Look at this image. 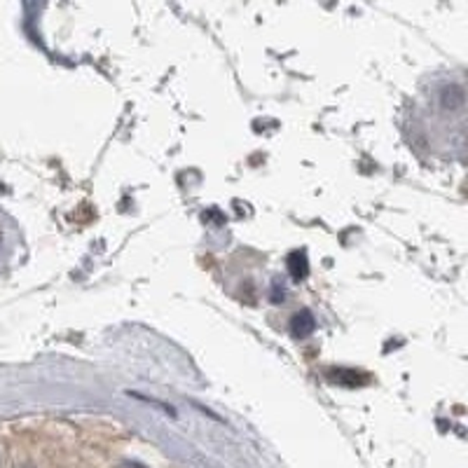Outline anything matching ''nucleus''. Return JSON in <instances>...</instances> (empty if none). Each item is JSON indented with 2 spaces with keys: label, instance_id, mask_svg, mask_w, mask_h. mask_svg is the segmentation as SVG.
Returning a JSON list of instances; mask_svg holds the SVG:
<instances>
[{
  "label": "nucleus",
  "instance_id": "obj_1",
  "mask_svg": "<svg viewBox=\"0 0 468 468\" xmlns=\"http://www.w3.org/2000/svg\"><path fill=\"white\" fill-rule=\"evenodd\" d=\"M314 316L309 314L307 309L305 312H300V314L293 316V323H290V330H293V335H296L297 340H305V337H309V335L314 333Z\"/></svg>",
  "mask_w": 468,
  "mask_h": 468
},
{
  "label": "nucleus",
  "instance_id": "obj_5",
  "mask_svg": "<svg viewBox=\"0 0 468 468\" xmlns=\"http://www.w3.org/2000/svg\"><path fill=\"white\" fill-rule=\"evenodd\" d=\"M127 468H146V466H141V464H127Z\"/></svg>",
  "mask_w": 468,
  "mask_h": 468
},
{
  "label": "nucleus",
  "instance_id": "obj_2",
  "mask_svg": "<svg viewBox=\"0 0 468 468\" xmlns=\"http://www.w3.org/2000/svg\"><path fill=\"white\" fill-rule=\"evenodd\" d=\"M289 270L293 274V279H305L309 272V263H307V253L305 250H296L289 256Z\"/></svg>",
  "mask_w": 468,
  "mask_h": 468
},
{
  "label": "nucleus",
  "instance_id": "obj_3",
  "mask_svg": "<svg viewBox=\"0 0 468 468\" xmlns=\"http://www.w3.org/2000/svg\"><path fill=\"white\" fill-rule=\"evenodd\" d=\"M330 382H337V385H346V386H356L363 385V375L353 370H330L328 372Z\"/></svg>",
  "mask_w": 468,
  "mask_h": 468
},
{
  "label": "nucleus",
  "instance_id": "obj_4",
  "mask_svg": "<svg viewBox=\"0 0 468 468\" xmlns=\"http://www.w3.org/2000/svg\"><path fill=\"white\" fill-rule=\"evenodd\" d=\"M272 300L274 302L283 300V290H282V286H279V283H274V293H272Z\"/></svg>",
  "mask_w": 468,
  "mask_h": 468
}]
</instances>
